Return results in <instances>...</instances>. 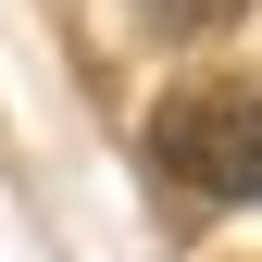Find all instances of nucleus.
<instances>
[{
  "instance_id": "obj_1",
  "label": "nucleus",
  "mask_w": 262,
  "mask_h": 262,
  "mask_svg": "<svg viewBox=\"0 0 262 262\" xmlns=\"http://www.w3.org/2000/svg\"><path fill=\"white\" fill-rule=\"evenodd\" d=\"M150 175L187 200H262V88H175L150 113Z\"/></svg>"
},
{
  "instance_id": "obj_2",
  "label": "nucleus",
  "mask_w": 262,
  "mask_h": 262,
  "mask_svg": "<svg viewBox=\"0 0 262 262\" xmlns=\"http://www.w3.org/2000/svg\"><path fill=\"white\" fill-rule=\"evenodd\" d=\"M237 13H250V0H150V25H162V38H225Z\"/></svg>"
}]
</instances>
